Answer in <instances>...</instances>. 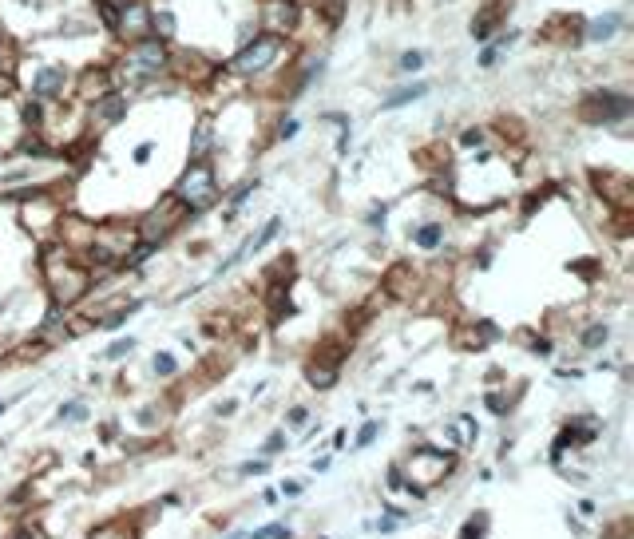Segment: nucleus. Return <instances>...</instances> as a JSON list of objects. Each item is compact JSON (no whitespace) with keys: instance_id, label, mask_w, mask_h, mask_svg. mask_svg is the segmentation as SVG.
Segmentation results:
<instances>
[{"instance_id":"nucleus-1","label":"nucleus","mask_w":634,"mask_h":539,"mask_svg":"<svg viewBox=\"0 0 634 539\" xmlns=\"http://www.w3.org/2000/svg\"><path fill=\"white\" fill-rule=\"evenodd\" d=\"M111 72L115 84L127 96H155V91H179L171 79V44L159 36L135 40V44H119V52L111 56Z\"/></svg>"},{"instance_id":"nucleus-2","label":"nucleus","mask_w":634,"mask_h":539,"mask_svg":"<svg viewBox=\"0 0 634 539\" xmlns=\"http://www.w3.org/2000/svg\"><path fill=\"white\" fill-rule=\"evenodd\" d=\"M36 266H40V274H44V286H48L52 306L72 309L76 301H84V297L91 294V270L79 262L67 246L44 242V250H40Z\"/></svg>"},{"instance_id":"nucleus-3","label":"nucleus","mask_w":634,"mask_h":539,"mask_svg":"<svg viewBox=\"0 0 634 539\" xmlns=\"http://www.w3.org/2000/svg\"><path fill=\"white\" fill-rule=\"evenodd\" d=\"M290 56H294V44L282 40V36H270V32H254L246 44H238L230 52V60L222 64L230 79H238V84H258V79H273L290 64Z\"/></svg>"},{"instance_id":"nucleus-4","label":"nucleus","mask_w":634,"mask_h":539,"mask_svg":"<svg viewBox=\"0 0 634 539\" xmlns=\"http://www.w3.org/2000/svg\"><path fill=\"white\" fill-rule=\"evenodd\" d=\"M226 195L219 183V171H214V159H202V163H186L179 183L171 187V198L186 210V219H198L207 214L219 198Z\"/></svg>"},{"instance_id":"nucleus-5","label":"nucleus","mask_w":634,"mask_h":539,"mask_svg":"<svg viewBox=\"0 0 634 539\" xmlns=\"http://www.w3.org/2000/svg\"><path fill=\"white\" fill-rule=\"evenodd\" d=\"M20 96L40 99V103H64L72 99V64L60 60H32L28 67H16Z\"/></svg>"},{"instance_id":"nucleus-6","label":"nucleus","mask_w":634,"mask_h":539,"mask_svg":"<svg viewBox=\"0 0 634 539\" xmlns=\"http://www.w3.org/2000/svg\"><path fill=\"white\" fill-rule=\"evenodd\" d=\"M64 202H67V190L60 187V183L20 198L24 230L32 234L36 242H56V230H60V219H64Z\"/></svg>"},{"instance_id":"nucleus-7","label":"nucleus","mask_w":634,"mask_h":539,"mask_svg":"<svg viewBox=\"0 0 634 539\" xmlns=\"http://www.w3.org/2000/svg\"><path fill=\"white\" fill-rule=\"evenodd\" d=\"M575 115L587 127H619L634 115V96L623 88H590L579 96Z\"/></svg>"},{"instance_id":"nucleus-8","label":"nucleus","mask_w":634,"mask_h":539,"mask_svg":"<svg viewBox=\"0 0 634 539\" xmlns=\"http://www.w3.org/2000/svg\"><path fill=\"white\" fill-rule=\"evenodd\" d=\"M452 468H456V456H452V452L432 448V444H420V448H413V456L401 464V472H405L408 492H413V495H425L428 488H436L440 480L452 472Z\"/></svg>"},{"instance_id":"nucleus-9","label":"nucleus","mask_w":634,"mask_h":539,"mask_svg":"<svg viewBox=\"0 0 634 539\" xmlns=\"http://www.w3.org/2000/svg\"><path fill=\"white\" fill-rule=\"evenodd\" d=\"M222 76V64L210 60L207 52L198 48H175L171 44V79L179 84V91H210L214 79Z\"/></svg>"},{"instance_id":"nucleus-10","label":"nucleus","mask_w":634,"mask_h":539,"mask_svg":"<svg viewBox=\"0 0 634 539\" xmlns=\"http://www.w3.org/2000/svg\"><path fill=\"white\" fill-rule=\"evenodd\" d=\"M254 20H258V32L294 40L302 32V20H306V4L302 0H258L254 4Z\"/></svg>"},{"instance_id":"nucleus-11","label":"nucleus","mask_w":634,"mask_h":539,"mask_svg":"<svg viewBox=\"0 0 634 539\" xmlns=\"http://www.w3.org/2000/svg\"><path fill=\"white\" fill-rule=\"evenodd\" d=\"M183 222H186V210L179 207V202H175L171 195H163L151 210H147V214H143L139 222H135V230H139V238H143V242L163 246L167 238H171V234H175L179 226H183Z\"/></svg>"},{"instance_id":"nucleus-12","label":"nucleus","mask_w":634,"mask_h":539,"mask_svg":"<svg viewBox=\"0 0 634 539\" xmlns=\"http://www.w3.org/2000/svg\"><path fill=\"white\" fill-rule=\"evenodd\" d=\"M115 88L119 84H115L111 60H88V64H79V72H72V99H76L79 108L96 103L99 96H108Z\"/></svg>"},{"instance_id":"nucleus-13","label":"nucleus","mask_w":634,"mask_h":539,"mask_svg":"<svg viewBox=\"0 0 634 539\" xmlns=\"http://www.w3.org/2000/svg\"><path fill=\"white\" fill-rule=\"evenodd\" d=\"M131 115V96L127 91H108V96H99L96 103L84 108V123H88V131H111V127H119L123 119Z\"/></svg>"},{"instance_id":"nucleus-14","label":"nucleus","mask_w":634,"mask_h":539,"mask_svg":"<svg viewBox=\"0 0 634 539\" xmlns=\"http://www.w3.org/2000/svg\"><path fill=\"white\" fill-rule=\"evenodd\" d=\"M151 36V0H127L115 8V28H111V40L119 44H135V40H147Z\"/></svg>"},{"instance_id":"nucleus-15","label":"nucleus","mask_w":634,"mask_h":539,"mask_svg":"<svg viewBox=\"0 0 634 539\" xmlns=\"http://www.w3.org/2000/svg\"><path fill=\"white\" fill-rule=\"evenodd\" d=\"M24 135H28V127H24V111H20V91L0 96V159H12Z\"/></svg>"},{"instance_id":"nucleus-16","label":"nucleus","mask_w":634,"mask_h":539,"mask_svg":"<svg viewBox=\"0 0 634 539\" xmlns=\"http://www.w3.org/2000/svg\"><path fill=\"white\" fill-rule=\"evenodd\" d=\"M590 187H595V195H602L607 207L626 210V214H630V207H634V183H630V175H623V171H590Z\"/></svg>"},{"instance_id":"nucleus-17","label":"nucleus","mask_w":634,"mask_h":539,"mask_svg":"<svg viewBox=\"0 0 634 539\" xmlns=\"http://www.w3.org/2000/svg\"><path fill=\"white\" fill-rule=\"evenodd\" d=\"M507 16H512V0H484L480 8H476V16H472V24H468L472 40H476V44H488L503 24H507Z\"/></svg>"},{"instance_id":"nucleus-18","label":"nucleus","mask_w":634,"mask_h":539,"mask_svg":"<svg viewBox=\"0 0 634 539\" xmlns=\"http://www.w3.org/2000/svg\"><path fill=\"white\" fill-rule=\"evenodd\" d=\"M583 24H587V20H583L579 12H555V16L539 28V36L551 40V44H563V48L575 52V48H583Z\"/></svg>"},{"instance_id":"nucleus-19","label":"nucleus","mask_w":634,"mask_h":539,"mask_svg":"<svg viewBox=\"0 0 634 539\" xmlns=\"http://www.w3.org/2000/svg\"><path fill=\"white\" fill-rule=\"evenodd\" d=\"M214 143H219V123H214V115H198L195 123H190V143H186V163H202V159H210L214 155Z\"/></svg>"},{"instance_id":"nucleus-20","label":"nucleus","mask_w":634,"mask_h":539,"mask_svg":"<svg viewBox=\"0 0 634 539\" xmlns=\"http://www.w3.org/2000/svg\"><path fill=\"white\" fill-rule=\"evenodd\" d=\"M599 436V420L595 417H575L571 424H563V432L555 436V448H551V460H559L567 448H587Z\"/></svg>"},{"instance_id":"nucleus-21","label":"nucleus","mask_w":634,"mask_h":539,"mask_svg":"<svg viewBox=\"0 0 634 539\" xmlns=\"http://www.w3.org/2000/svg\"><path fill=\"white\" fill-rule=\"evenodd\" d=\"M496 337H500V330H496L488 318H480V321H464V325L452 333V345H456V349L476 353V349H484V345H492Z\"/></svg>"},{"instance_id":"nucleus-22","label":"nucleus","mask_w":634,"mask_h":539,"mask_svg":"<svg viewBox=\"0 0 634 539\" xmlns=\"http://www.w3.org/2000/svg\"><path fill=\"white\" fill-rule=\"evenodd\" d=\"M619 28H623V12H602L583 24V44H611Z\"/></svg>"},{"instance_id":"nucleus-23","label":"nucleus","mask_w":634,"mask_h":539,"mask_svg":"<svg viewBox=\"0 0 634 539\" xmlns=\"http://www.w3.org/2000/svg\"><path fill=\"white\" fill-rule=\"evenodd\" d=\"M420 290V274L413 270V262H396L389 274H384V294L393 297H413Z\"/></svg>"},{"instance_id":"nucleus-24","label":"nucleus","mask_w":634,"mask_h":539,"mask_svg":"<svg viewBox=\"0 0 634 539\" xmlns=\"http://www.w3.org/2000/svg\"><path fill=\"white\" fill-rule=\"evenodd\" d=\"M306 12H313L317 20H321V28H325V32H333V28L345 20V12H349V0H313V4H306Z\"/></svg>"},{"instance_id":"nucleus-25","label":"nucleus","mask_w":634,"mask_h":539,"mask_svg":"<svg viewBox=\"0 0 634 539\" xmlns=\"http://www.w3.org/2000/svg\"><path fill=\"white\" fill-rule=\"evenodd\" d=\"M151 36L167 40V44H175L179 36V12L167 8V4H151Z\"/></svg>"},{"instance_id":"nucleus-26","label":"nucleus","mask_w":634,"mask_h":539,"mask_svg":"<svg viewBox=\"0 0 634 539\" xmlns=\"http://www.w3.org/2000/svg\"><path fill=\"white\" fill-rule=\"evenodd\" d=\"M337 377H341V365H333V361H321V357H309V365H306V381H309V389H333L337 385Z\"/></svg>"},{"instance_id":"nucleus-27","label":"nucleus","mask_w":634,"mask_h":539,"mask_svg":"<svg viewBox=\"0 0 634 539\" xmlns=\"http://www.w3.org/2000/svg\"><path fill=\"white\" fill-rule=\"evenodd\" d=\"M408 238H413L416 250L432 254V250H440V242H444V222L428 219V222H420V226H413V230H408Z\"/></svg>"},{"instance_id":"nucleus-28","label":"nucleus","mask_w":634,"mask_h":539,"mask_svg":"<svg viewBox=\"0 0 634 539\" xmlns=\"http://www.w3.org/2000/svg\"><path fill=\"white\" fill-rule=\"evenodd\" d=\"M20 56H24V48L16 44V36H12L8 28H4V20H0V76H16Z\"/></svg>"},{"instance_id":"nucleus-29","label":"nucleus","mask_w":634,"mask_h":539,"mask_svg":"<svg viewBox=\"0 0 634 539\" xmlns=\"http://www.w3.org/2000/svg\"><path fill=\"white\" fill-rule=\"evenodd\" d=\"M420 96H428V84L425 79H416V84H405V88L389 91V96L381 99V111H396V108H408V103H416Z\"/></svg>"},{"instance_id":"nucleus-30","label":"nucleus","mask_w":634,"mask_h":539,"mask_svg":"<svg viewBox=\"0 0 634 539\" xmlns=\"http://www.w3.org/2000/svg\"><path fill=\"white\" fill-rule=\"evenodd\" d=\"M139 531H135V524H127V519H108V524H99V528H91L88 539H135Z\"/></svg>"},{"instance_id":"nucleus-31","label":"nucleus","mask_w":634,"mask_h":539,"mask_svg":"<svg viewBox=\"0 0 634 539\" xmlns=\"http://www.w3.org/2000/svg\"><path fill=\"white\" fill-rule=\"evenodd\" d=\"M607 337H611V325L607 321H590L587 330L579 333V345H583V353H599L607 345Z\"/></svg>"},{"instance_id":"nucleus-32","label":"nucleus","mask_w":634,"mask_h":539,"mask_svg":"<svg viewBox=\"0 0 634 539\" xmlns=\"http://www.w3.org/2000/svg\"><path fill=\"white\" fill-rule=\"evenodd\" d=\"M278 234H282V219H270V222H266V226H262V230L254 234V238H246V250H254V254H262V250H266V246H270V242H273V238H278Z\"/></svg>"},{"instance_id":"nucleus-33","label":"nucleus","mask_w":634,"mask_h":539,"mask_svg":"<svg viewBox=\"0 0 634 539\" xmlns=\"http://www.w3.org/2000/svg\"><path fill=\"white\" fill-rule=\"evenodd\" d=\"M425 60H428V56L420 52V48H408V52L396 56V72H401V76H416V72L425 67Z\"/></svg>"},{"instance_id":"nucleus-34","label":"nucleus","mask_w":634,"mask_h":539,"mask_svg":"<svg viewBox=\"0 0 634 539\" xmlns=\"http://www.w3.org/2000/svg\"><path fill=\"white\" fill-rule=\"evenodd\" d=\"M254 190H258V178H246L242 187H234V190H230V202H226V222L234 219V214H238V207L254 195Z\"/></svg>"},{"instance_id":"nucleus-35","label":"nucleus","mask_w":634,"mask_h":539,"mask_svg":"<svg viewBox=\"0 0 634 539\" xmlns=\"http://www.w3.org/2000/svg\"><path fill=\"white\" fill-rule=\"evenodd\" d=\"M151 369H155V377H175L179 373V361L171 357V353H155Z\"/></svg>"},{"instance_id":"nucleus-36","label":"nucleus","mask_w":634,"mask_h":539,"mask_svg":"<svg viewBox=\"0 0 634 539\" xmlns=\"http://www.w3.org/2000/svg\"><path fill=\"white\" fill-rule=\"evenodd\" d=\"M488 143V127H464V131H460V147H484Z\"/></svg>"},{"instance_id":"nucleus-37","label":"nucleus","mask_w":634,"mask_h":539,"mask_svg":"<svg viewBox=\"0 0 634 539\" xmlns=\"http://www.w3.org/2000/svg\"><path fill=\"white\" fill-rule=\"evenodd\" d=\"M131 349H135V337H119V342H111L108 345V361H123V357H131Z\"/></svg>"},{"instance_id":"nucleus-38","label":"nucleus","mask_w":634,"mask_h":539,"mask_svg":"<svg viewBox=\"0 0 634 539\" xmlns=\"http://www.w3.org/2000/svg\"><path fill=\"white\" fill-rule=\"evenodd\" d=\"M377 436H381V420H365L361 432H357V444H353V448H369Z\"/></svg>"},{"instance_id":"nucleus-39","label":"nucleus","mask_w":634,"mask_h":539,"mask_svg":"<svg viewBox=\"0 0 634 539\" xmlns=\"http://www.w3.org/2000/svg\"><path fill=\"white\" fill-rule=\"evenodd\" d=\"M384 219H389V207H384V202H373V210L365 214V226H369V230H384Z\"/></svg>"},{"instance_id":"nucleus-40","label":"nucleus","mask_w":634,"mask_h":539,"mask_svg":"<svg viewBox=\"0 0 634 539\" xmlns=\"http://www.w3.org/2000/svg\"><path fill=\"white\" fill-rule=\"evenodd\" d=\"M246 539H290V528H285V524H266V528H258Z\"/></svg>"},{"instance_id":"nucleus-41","label":"nucleus","mask_w":634,"mask_h":539,"mask_svg":"<svg viewBox=\"0 0 634 539\" xmlns=\"http://www.w3.org/2000/svg\"><path fill=\"white\" fill-rule=\"evenodd\" d=\"M484 405H488V413H496V417H503V413L512 408V401H507V396H503V393H496V389H492V393L484 396Z\"/></svg>"},{"instance_id":"nucleus-42","label":"nucleus","mask_w":634,"mask_h":539,"mask_svg":"<svg viewBox=\"0 0 634 539\" xmlns=\"http://www.w3.org/2000/svg\"><path fill=\"white\" fill-rule=\"evenodd\" d=\"M56 420H88V408L79 405V401H67V405H60V417Z\"/></svg>"},{"instance_id":"nucleus-43","label":"nucleus","mask_w":634,"mask_h":539,"mask_svg":"<svg viewBox=\"0 0 634 539\" xmlns=\"http://www.w3.org/2000/svg\"><path fill=\"white\" fill-rule=\"evenodd\" d=\"M527 353H536V357H551L555 345H551V337H527Z\"/></svg>"},{"instance_id":"nucleus-44","label":"nucleus","mask_w":634,"mask_h":539,"mask_svg":"<svg viewBox=\"0 0 634 539\" xmlns=\"http://www.w3.org/2000/svg\"><path fill=\"white\" fill-rule=\"evenodd\" d=\"M151 155H155V143H151V139H143V143L131 151V163L135 167H147V163H151Z\"/></svg>"},{"instance_id":"nucleus-45","label":"nucleus","mask_w":634,"mask_h":539,"mask_svg":"<svg viewBox=\"0 0 634 539\" xmlns=\"http://www.w3.org/2000/svg\"><path fill=\"white\" fill-rule=\"evenodd\" d=\"M496 60H500V48H496L492 40H488V44H484V52H480V60H476V64H480L484 72H492V67H496Z\"/></svg>"},{"instance_id":"nucleus-46","label":"nucleus","mask_w":634,"mask_h":539,"mask_svg":"<svg viewBox=\"0 0 634 539\" xmlns=\"http://www.w3.org/2000/svg\"><path fill=\"white\" fill-rule=\"evenodd\" d=\"M297 131H302V123H297V119H278V131H273V139H294Z\"/></svg>"},{"instance_id":"nucleus-47","label":"nucleus","mask_w":634,"mask_h":539,"mask_svg":"<svg viewBox=\"0 0 634 539\" xmlns=\"http://www.w3.org/2000/svg\"><path fill=\"white\" fill-rule=\"evenodd\" d=\"M282 448H285V432H270V441L262 444V452H266V456H278Z\"/></svg>"},{"instance_id":"nucleus-48","label":"nucleus","mask_w":634,"mask_h":539,"mask_svg":"<svg viewBox=\"0 0 634 539\" xmlns=\"http://www.w3.org/2000/svg\"><path fill=\"white\" fill-rule=\"evenodd\" d=\"M266 468H270V460H266V456H262V460H246V464L238 468V476H262Z\"/></svg>"},{"instance_id":"nucleus-49","label":"nucleus","mask_w":634,"mask_h":539,"mask_svg":"<svg viewBox=\"0 0 634 539\" xmlns=\"http://www.w3.org/2000/svg\"><path fill=\"white\" fill-rule=\"evenodd\" d=\"M384 484L393 488V492H401V488H408L405 472H401V464H393V468H389V480H384Z\"/></svg>"},{"instance_id":"nucleus-50","label":"nucleus","mask_w":634,"mask_h":539,"mask_svg":"<svg viewBox=\"0 0 634 539\" xmlns=\"http://www.w3.org/2000/svg\"><path fill=\"white\" fill-rule=\"evenodd\" d=\"M290 424H294V429L309 424V408H306V405H294V408H290Z\"/></svg>"},{"instance_id":"nucleus-51","label":"nucleus","mask_w":634,"mask_h":539,"mask_svg":"<svg viewBox=\"0 0 634 539\" xmlns=\"http://www.w3.org/2000/svg\"><path fill=\"white\" fill-rule=\"evenodd\" d=\"M460 429L468 432V444H476V436H480V429H476V420H472L468 413H460Z\"/></svg>"},{"instance_id":"nucleus-52","label":"nucleus","mask_w":634,"mask_h":539,"mask_svg":"<svg viewBox=\"0 0 634 539\" xmlns=\"http://www.w3.org/2000/svg\"><path fill=\"white\" fill-rule=\"evenodd\" d=\"M282 495H302V484H297V480H285V484H282Z\"/></svg>"},{"instance_id":"nucleus-53","label":"nucleus","mask_w":634,"mask_h":539,"mask_svg":"<svg viewBox=\"0 0 634 539\" xmlns=\"http://www.w3.org/2000/svg\"><path fill=\"white\" fill-rule=\"evenodd\" d=\"M579 516H595V500H579Z\"/></svg>"},{"instance_id":"nucleus-54","label":"nucleus","mask_w":634,"mask_h":539,"mask_svg":"<svg viewBox=\"0 0 634 539\" xmlns=\"http://www.w3.org/2000/svg\"><path fill=\"white\" fill-rule=\"evenodd\" d=\"M234 408H238V401H222V405H219V413H222V417H230Z\"/></svg>"},{"instance_id":"nucleus-55","label":"nucleus","mask_w":634,"mask_h":539,"mask_svg":"<svg viewBox=\"0 0 634 539\" xmlns=\"http://www.w3.org/2000/svg\"><path fill=\"white\" fill-rule=\"evenodd\" d=\"M226 539H246V535H242V531H234V535H226Z\"/></svg>"},{"instance_id":"nucleus-56","label":"nucleus","mask_w":634,"mask_h":539,"mask_svg":"<svg viewBox=\"0 0 634 539\" xmlns=\"http://www.w3.org/2000/svg\"><path fill=\"white\" fill-rule=\"evenodd\" d=\"M0 413H8V401H0Z\"/></svg>"}]
</instances>
